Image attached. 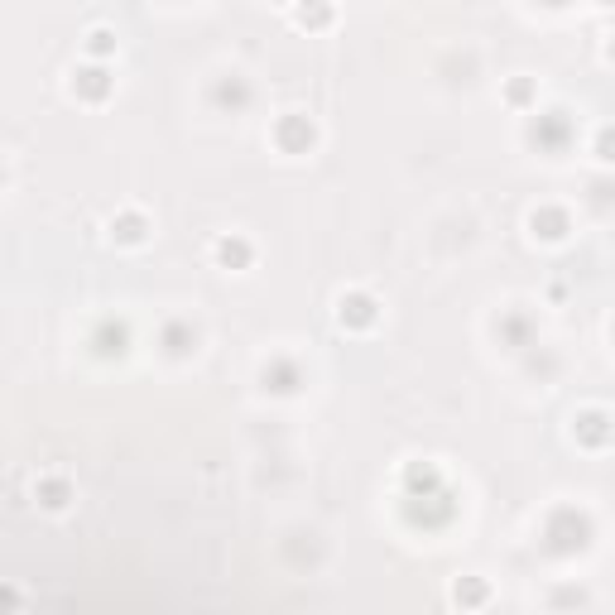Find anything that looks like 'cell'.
Wrapping results in <instances>:
<instances>
[{"instance_id":"obj_8","label":"cell","mask_w":615,"mask_h":615,"mask_svg":"<svg viewBox=\"0 0 615 615\" xmlns=\"http://www.w3.org/2000/svg\"><path fill=\"white\" fill-rule=\"evenodd\" d=\"M207 101H212L217 111H226V116H241V111H250V101H255V87H250L241 73H226L207 87Z\"/></svg>"},{"instance_id":"obj_7","label":"cell","mask_w":615,"mask_h":615,"mask_svg":"<svg viewBox=\"0 0 615 615\" xmlns=\"http://www.w3.org/2000/svg\"><path fill=\"white\" fill-rule=\"evenodd\" d=\"M308 385V375H303V366H298L294 356H270L265 366H260V390L265 394H298Z\"/></svg>"},{"instance_id":"obj_11","label":"cell","mask_w":615,"mask_h":615,"mask_svg":"<svg viewBox=\"0 0 615 615\" xmlns=\"http://www.w3.org/2000/svg\"><path fill=\"white\" fill-rule=\"evenodd\" d=\"M197 342H202V332H197L188 318H169L159 327V351H164L169 361H188L197 351Z\"/></svg>"},{"instance_id":"obj_3","label":"cell","mask_w":615,"mask_h":615,"mask_svg":"<svg viewBox=\"0 0 615 615\" xmlns=\"http://www.w3.org/2000/svg\"><path fill=\"white\" fill-rule=\"evenodd\" d=\"M524 140L539 149V154L558 159V154H567V149H572V140H577V125H572V116H567L563 106H558V111H534V121H529V130H524Z\"/></svg>"},{"instance_id":"obj_28","label":"cell","mask_w":615,"mask_h":615,"mask_svg":"<svg viewBox=\"0 0 615 615\" xmlns=\"http://www.w3.org/2000/svg\"><path fill=\"white\" fill-rule=\"evenodd\" d=\"M611 337H615V327H611Z\"/></svg>"},{"instance_id":"obj_9","label":"cell","mask_w":615,"mask_h":615,"mask_svg":"<svg viewBox=\"0 0 615 615\" xmlns=\"http://www.w3.org/2000/svg\"><path fill=\"white\" fill-rule=\"evenodd\" d=\"M116 92V77H111V68L106 63H82L73 73V97L87 101V106H101V101Z\"/></svg>"},{"instance_id":"obj_19","label":"cell","mask_w":615,"mask_h":615,"mask_svg":"<svg viewBox=\"0 0 615 615\" xmlns=\"http://www.w3.org/2000/svg\"><path fill=\"white\" fill-rule=\"evenodd\" d=\"M486 601H491V587H486L481 577H457V582H452V606L476 611V606H486Z\"/></svg>"},{"instance_id":"obj_25","label":"cell","mask_w":615,"mask_h":615,"mask_svg":"<svg viewBox=\"0 0 615 615\" xmlns=\"http://www.w3.org/2000/svg\"><path fill=\"white\" fill-rule=\"evenodd\" d=\"M606 58H611V63H615V34H611V44H606Z\"/></svg>"},{"instance_id":"obj_13","label":"cell","mask_w":615,"mask_h":615,"mask_svg":"<svg viewBox=\"0 0 615 615\" xmlns=\"http://www.w3.org/2000/svg\"><path fill=\"white\" fill-rule=\"evenodd\" d=\"M529 231L539 236V241H567V231H572V212L567 207H534L529 212Z\"/></svg>"},{"instance_id":"obj_10","label":"cell","mask_w":615,"mask_h":615,"mask_svg":"<svg viewBox=\"0 0 615 615\" xmlns=\"http://www.w3.org/2000/svg\"><path fill=\"white\" fill-rule=\"evenodd\" d=\"M337 322H342L346 332H366V327L380 322V303L370 294H361V289H351V294L337 298Z\"/></svg>"},{"instance_id":"obj_22","label":"cell","mask_w":615,"mask_h":615,"mask_svg":"<svg viewBox=\"0 0 615 615\" xmlns=\"http://www.w3.org/2000/svg\"><path fill=\"white\" fill-rule=\"evenodd\" d=\"M596 159H601V164H615V125H601V130H596Z\"/></svg>"},{"instance_id":"obj_20","label":"cell","mask_w":615,"mask_h":615,"mask_svg":"<svg viewBox=\"0 0 615 615\" xmlns=\"http://www.w3.org/2000/svg\"><path fill=\"white\" fill-rule=\"evenodd\" d=\"M87 53H92V58H111V53H116V34H111V29H92V34H87Z\"/></svg>"},{"instance_id":"obj_5","label":"cell","mask_w":615,"mask_h":615,"mask_svg":"<svg viewBox=\"0 0 615 615\" xmlns=\"http://www.w3.org/2000/svg\"><path fill=\"white\" fill-rule=\"evenodd\" d=\"M495 342L505 351H529V346H539V322L529 318L524 308H505L495 318Z\"/></svg>"},{"instance_id":"obj_2","label":"cell","mask_w":615,"mask_h":615,"mask_svg":"<svg viewBox=\"0 0 615 615\" xmlns=\"http://www.w3.org/2000/svg\"><path fill=\"white\" fill-rule=\"evenodd\" d=\"M404 524L409 529H423V534H438V529H447L452 519H457V491L452 486H443V491H433V495H404Z\"/></svg>"},{"instance_id":"obj_12","label":"cell","mask_w":615,"mask_h":615,"mask_svg":"<svg viewBox=\"0 0 615 615\" xmlns=\"http://www.w3.org/2000/svg\"><path fill=\"white\" fill-rule=\"evenodd\" d=\"M92 351H97L101 361H121L125 351H130V322L101 318L97 327H92Z\"/></svg>"},{"instance_id":"obj_18","label":"cell","mask_w":615,"mask_h":615,"mask_svg":"<svg viewBox=\"0 0 615 615\" xmlns=\"http://www.w3.org/2000/svg\"><path fill=\"white\" fill-rule=\"evenodd\" d=\"M250 260H255V246L246 236H222L217 241V265L222 270H250Z\"/></svg>"},{"instance_id":"obj_24","label":"cell","mask_w":615,"mask_h":615,"mask_svg":"<svg viewBox=\"0 0 615 615\" xmlns=\"http://www.w3.org/2000/svg\"><path fill=\"white\" fill-rule=\"evenodd\" d=\"M553 606H587V591H582V587H563L558 596H553Z\"/></svg>"},{"instance_id":"obj_17","label":"cell","mask_w":615,"mask_h":615,"mask_svg":"<svg viewBox=\"0 0 615 615\" xmlns=\"http://www.w3.org/2000/svg\"><path fill=\"white\" fill-rule=\"evenodd\" d=\"M332 0H294V25L308 29V34H318V29L332 25Z\"/></svg>"},{"instance_id":"obj_23","label":"cell","mask_w":615,"mask_h":615,"mask_svg":"<svg viewBox=\"0 0 615 615\" xmlns=\"http://www.w3.org/2000/svg\"><path fill=\"white\" fill-rule=\"evenodd\" d=\"M591 202H596L601 212H606V207H615V183H606V178H601V183H591Z\"/></svg>"},{"instance_id":"obj_21","label":"cell","mask_w":615,"mask_h":615,"mask_svg":"<svg viewBox=\"0 0 615 615\" xmlns=\"http://www.w3.org/2000/svg\"><path fill=\"white\" fill-rule=\"evenodd\" d=\"M534 97H539V87H534L529 77H515V82L505 87V101H510V106H529Z\"/></svg>"},{"instance_id":"obj_6","label":"cell","mask_w":615,"mask_h":615,"mask_svg":"<svg viewBox=\"0 0 615 615\" xmlns=\"http://www.w3.org/2000/svg\"><path fill=\"white\" fill-rule=\"evenodd\" d=\"M274 145L284 149V154H308V149L318 145V125H313V116H303V111L279 116V121H274Z\"/></svg>"},{"instance_id":"obj_15","label":"cell","mask_w":615,"mask_h":615,"mask_svg":"<svg viewBox=\"0 0 615 615\" xmlns=\"http://www.w3.org/2000/svg\"><path fill=\"white\" fill-rule=\"evenodd\" d=\"M34 500L44 505V510H68L73 505V481L68 476H39V486H34Z\"/></svg>"},{"instance_id":"obj_26","label":"cell","mask_w":615,"mask_h":615,"mask_svg":"<svg viewBox=\"0 0 615 615\" xmlns=\"http://www.w3.org/2000/svg\"><path fill=\"white\" fill-rule=\"evenodd\" d=\"M543 5H553V10H558V5H567V0H543Z\"/></svg>"},{"instance_id":"obj_4","label":"cell","mask_w":615,"mask_h":615,"mask_svg":"<svg viewBox=\"0 0 615 615\" xmlns=\"http://www.w3.org/2000/svg\"><path fill=\"white\" fill-rule=\"evenodd\" d=\"M572 443L587 447V452H601V447L615 443V419L606 409H582L572 414Z\"/></svg>"},{"instance_id":"obj_27","label":"cell","mask_w":615,"mask_h":615,"mask_svg":"<svg viewBox=\"0 0 615 615\" xmlns=\"http://www.w3.org/2000/svg\"><path fill=\"white\" fill-rule=\"evenodd\" d=\"M596 5H615V0H596Z\"/></svg>"},{"instance_id":"obj_14","label":"cell","mask_w":615,"mask_h":615,"mask_svg":"<svg viewBox=\"0 0 615 615\" xmlns=\"http://www.w3.org/2000/svg\"><path fill=\"white\" fill-rule=\"evenodd\" d=\"M443 471H438V462H409L404 467V495H433L443 491Z\"/></svg>"},{"instance_id":"obj_1","label":"cell","mask_w":615,"mask_h":615,"mask_svg":"<svg viewBox=\"0 0 615 615\" xmlns=\"http://www.w3.org/2000/svg\"><path fill=\"white\" fill-rule=\"evenodd\" d=\"M596 539V519L577 505H553L543 515V529H539V543L548 558H582Z\"/></svg>"},{"instance_id":"obj_16","label":"cell","mask_w":615,"mask_h":615,"mask_svg":"<svg viewBox=\"0 0 615 615\" xmlns=\"http://www.w3.org/2000/svg\"><path fill=\"white\" fill-rule=\"evenodd\" d=\"M111 241H116V246H145L149 241L145 212H121V217H111Z\"/></svg>"}]
</instances>
